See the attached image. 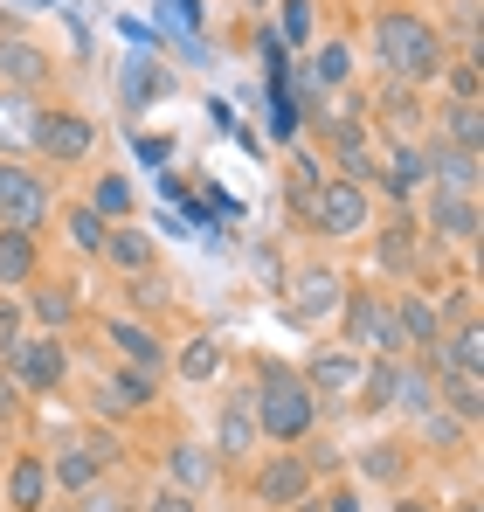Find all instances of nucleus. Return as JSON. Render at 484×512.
I'll return each mask as SVG.
<instances>
[{
    "label": "nucleus",
    "instance_id": "15",
    "mask_svg": "<svg viewBox=\"0 0 484 512\" xmlns=\"http://www.w3.org/2000/svg\"><path fill=\"white\" fill-rule=\"evenodd\" d=\"M97 256H104L118 277H139V270H153V263H160V243H153L139 222H111V229H104V250H97Z\"/></svg>",
    "mask_w": 484,
    "mask_h": 512
},
{
    "label": "nucleus",
    "instance_id": "48",
    "mask_svg": "<svg viewBox=\"0 0 484 512\" xmlns=\"http://www.w3.org/2000/svg\"><path fill=\"white\" fill-rule=\"evenodd\" d=\"M291 512H332V506H325V499H298Z\"/></svg>",
    "mask_w": 484,
    "mask_h": 512
},
{
    "label": "nucleus",
    "instance_id": "40",
    "mask_svg": "<svg viewBox=\"0 0 484 512\" xmlns=\"http://www.w3.org/2000/svg\"><path fill=\"white\" fill-rule=\"evenodd\" d=\"M284 187H291V201L305 208V201L319 194V160H312V153H291V180H284Z\"/></svg>",
    "mask_w": 484,
    "mask_h": 512
},
{
    "label": "nucleus",
    "instance_id": "21",
    "mask_svg": "<svg viewBox=\"0 0 484 512\" xmlns=\"http://www.w3.org/2000/svg\"><path fill=\"white\" fill-rule=\"evenodd\" d=\"M35 270H42V256H35V236H28V229H0V291H21V284H35Z\"/></svg>",
    "mask_w": 484,
    "mask_h": 512
},
{
    "label": "nucleus",
    "instance_id": "35",
    "mask_svg": "<svg viewBox=\"0 0 484 512\" xmlns=\"http://www.w3.org/2000/svg\"><path fill=\"white\" fill-rule=\"evenodd\" d=\"M28 125H35V104L0 90V146H28Z\"/></svg>",
    "mask_w": 484,
    "mask_h": 512
},
{
    "label": "nucleus",
    "instance_id": "43",
    "mask_svg": "<svg viewBox=\"0 0 484 512\" xmlns=\"http://www.w3.org/2000/svg\"><path fill=\"white\" fill-rule=\"evenodd\" d=\"M139 512H201V506H194V492H173V485H153Z\"/></svg>",
    "mask_w": 484,
    "mask_h": 512
},
{
    "label": "nucleus",
    "instance_id": "1",
    "mask_svg": "<svg viewBox=\"0 0 484 512\" xmlns=\"http://www.w3.org/2000/svg\"><path fill=\"white\" fill-rule=\"evenodd\" d=\"M374 56L395 77V90H422L443 77V35L422 14H408V7H381L374 14Z\"/></svg>",
    "mask_w": 484,
    "mask_h": 512
},
{
    "label": "nucleus",
    "instance_id": "45",
    "mask_svg": "<svg viewBox=\"0 0 484 512\" xmlns=\"http://www.w3.org/2000/svg\"><path fill=\"white\" fill-rule=\"evenodd\" d=\"M21 416V388H14V374L0 367V423H14Z\"/></svg>",
    "mask_w": 484,
    "mask_h": 512
},
{
    "label": "nucleus",
    "instance_id": "37",
    "mask_svg": "<svg viewBox=\"0 0 484 512\" xmlns=\"http://www.w3.org/2000/svg\"><path fill=\"white\" fill-rule=\"evenodd\" d=\"M125 291H132V312H166V284L160 270H139V277H125Z\"/></svg>",
    "mask_w": 484,
    "mask_h": 512
},
{
    "label": "nucleus",
    "instance_id": "39",
    "mask_svg": "<svg viewBox=\"0 0 484 512\" xmlns=\"http://www.w3.org/2000/svg\"><path fill=\"white\" fill-rule=\"evenodd\" d=\"M63 229H70V243H77L83 256H97V250H104V222H97L90 208H70V215H63Z\"/></svg>",
    "mask_w": 484,
    "mask_h": 512
},
{
    "label": "nucleus",
    "instance_id": "3",
    "mask_svg": "<svg viewBox=\"0 0 484 512\" xmlns=\"http://www.w3.org/2000/svg\"><path fill=\"white\" fill-rule=\"evenodd\" d=\"M125 457V443L118 436H104V429H83L70 436L63 450H56V464H49V485H63V492H90V485H104V471Z\"/></svg>",
    "mask_w": 484,
    "mask_h": 512
},
{
    "label": "nucleus",
    "instance_id": "10",
    "mask_svg": "<svg viewBox=\"0 0 484 512\" xmlns=\"http://www.w3.org/2000/svg\"><path fill=\"white\" fill-rule=\"evenodd\" d=\"M360 374H367V360L360 353H319L298 381L312 388V402H332V409H353V395H360Z\"/></svg>",
    "mask_w": 484,
    "mask_h": 512
},
{
    "label": "nucleus",
    "instance_id": "26",
    "mask_svg": "<svg viewBox=\"0 0 484 512\" xmlns=\"http://www.w3.org/2000/svg\"><path fill=\"white\" fill-rule=\"evenodd\" d=\"M395 409H402V416L443 409V402H436V367H395Z\"/></svg>",
    "mask_w": 484,
    "mask_h": 512
},
{
    "label": "nucleus",
    "instance_id": "18",
    "mask_svg": "<svg viewBox=\"0 0 484 512\" xmlns=\"http://www.w3.org/2000/svg\"><path fill=\"white\" fill-rule=\"evenodd\" d=\"M256 443H263V429H256L249 395H229V402H222V416H215V464H222V457H249Z\"/></svg>",
    "mask_w": 484,
    "mask_h": 512
},
{
    "label": "nucleus",
    "instance_id": "27",
    "mask_svg": "<svg viewBox=\"0 0 484 512\" xmlns=\"http://www.w3.org/2000/svg\"><path fill=\"white\" fill-rule=\"evenodd\" d=\"M360 478H374V485H402V478H408V443H395V436H388V443H367V450H360Z\"/></svg>",
    "mask_w": 484,
    "mask_h": 512
},
{
    "label": "nucleus",
    "instance_id": "20",
    "mask_svg": "<svg viewBox=\"0 0 484 512\" xmlns=\"http://www.w3.org/2000/svg\"><path fill=\"white\" fill-rule=\"evenodd\" d=\"M374 180H388V194L395 201H408L429 173H422V146H408V139H388L381 146V167H374Z\"/></svg>",
    "mask_w": 484,
    "mask_h": 512
},
{
    "label": "nucleus",
    "instance_id": "8",
    "mask_svg": "<svg viewBox=\"0 0 484 512\" xmlns=\"http://www.w3.org/2000/svg\"><path fill=\"white\" fill-rule=\"evenodd\" d=\"M298 215H305V222H312L319 236H360L374 208H367V187H353V180H332V173H325L319 194H312V201H305Z\"/></svg>",
    "mask_w": 484,
    "mask_h": 512
},
{
    "label": "nucleus",
    "instance_id": "12",
    "mask_svg": "<svg viewBox=\"0 0 484 512\" xmlns=\"http://www.w3.org/2000/svg\"><path fill=\"white\" fill-rule=\"evenodd\" d=\"M249 492H256V506H298V499H312V464L305 457H270L249 478Z\"/></svg>",
    "mask_w": 484,
    "mask_h": 512
},
{
    "label": "nucleus",
    "instance_id": "33",
    "mask_svg": "<svg viewBox=\"0 0 484 512\" xmlns=\"http://www.w3.org/2000/svg\"><path fill=\"white\" fill-rule=\"evenodd\" d=\"M353 77V56H346V42H325L319 56H312V70H305V84L312 90H339Z\"/></svg>",
    "mask_w": 484,
    "mask_h": 512
},
{
    "label": "nucleus",
    "instance_id": "4",
    "mask_svg": "<svg viewBox=\"0 0 484 512\" xmlns=\"http://www.w3.org/2000/svg\"><path fill=\"white\" fill-rule=\"evenodd\" d=\"M346 291H353V284H346L339 270L312 263V270H298V277H291V291H284V312H291V326H305V333H325V326L339 319Z\"/></svg>",
    "mask_w": 484,
    "mask_h": 512
},
{
    "label": "nucleus",
    "instance_id": "9",
    "mask_svg": "<svg viewBox=\"0 0 484 512\" xmlns=\"http://www.w3.org/2000/svg\"><path fill=\"white\" fill-rule=\"evenodd\" d=\"M7 374H14L21 395H56L63 374H70V346L56 340V333H49V340H21L7 353Z\"/></svg>",
    "mask_w": 484,
    "mask_h": 512
},
{
    "label": "nucleus",
    "instance_id": "34",
    "mask_svg": "<svg viewBox=\"0 0 484 512\" xmlns=\"http://www.w3.org/2000/svg\"><path fill=\"white\" fill-rule=\"evenodd\" d=\"M166 90H173V77L160 63H125V104L132 111H146V97H166Z\"/></svg>",
    "mask_w": 484,
    "mask_h": 512
},
{
    "label": "nucleus",
    "instance_id": "46",
    "mask_svg": "<svg viewBox=\"0 0 484 512\" xmlns=\"http://www.w3.org/2000/svg\"><path fill=\"white\" fill-rule=\"evenodd\" d=\"M478 14H484L478 0H464V7H457V35H464V42H478Z\"/></svg>",
    "mask_w": 484,
    "mask_h": 512
},
{
    "label": "nucleus",
    "instance_id": "6",
    "mask_svg": "<svg viewBox=\"0 0 484 512\" xmlns=\"http://www.w3.org/2000/svg\"><path fill=\"white\" fill-rule=\"evenodd\" d=\"M28 146H35L49 167H77V160H90V146H97V125H90L83 111H35Z\"/></svg>",
    "mask_w": 484,
    "mask_h": 512
},
{
    "label": "nucleus",
    "instance_id": "28",
    "mask_svg": "<svg viewBox=\"0 0 484 512\" xmlns=\"http://www.w3.org/2000/svg\"><path fill=\"white\" fill-rule=\"evenodd\" d=\"M436 125H443L436 139H450V146H464V153L484 146V118H478V104H464V97H450V111H443Z\"/></svg>",
    "mask_w": 484,
    "mask_h": 512
},
{
    "label": "nucleus",
    "instance_id": "2",
    "mask_svg": "<svg viewBox=\"0 0 484 512\" xmlns=\"http://www.w3.org/2000/svg\"><path fill=\"white\" fill-rule=\"evenodd\" d=\"M249 409H256V429H263L270 443H298V436H312V423H319L312 388H305L291 367H277V360H263V367H256Z\"/></svg>",
    "mask_w": 484,
    "mask_h": 512
},
{
    "label": "nucleus",
    "instance_id": "23",
    "mask_svg": "<svg viewBox=\"0 0 484 512\" xmlns=\"http://www.w3.org/2000/svg\"><path fill=\"white\" fill-rule=\"evenodd\" d=\"M173 374L194 381V388H208V381L222 374V340H215V333H194V340L173 353Z\"/></svg>",
    "mask_w": 484,
    "mask_h": 512
},
{
    "label": "nucleus",
    "instance_id": "30",
    "mask_svg": "<svg viewBox=\"0 0 484 512\" xmlns=\"http://www.w3.org/2000/svg\"><path fill=\"white\" fill-rule=\"evenodd\" d=\"M332 146H339V180H353V187H367L374 180V153L360 146V125H332Z\"/></svg>",
    "mask_w": 484,
    "mask_h": 512
},
{
    "label": "nucleus",
    "instance_id": "11",
    "mask_svg": "<svg viewBox=\"0 0 484 512\" xmlns=\"http://www.w3.org/2000/svg\"><path fill=\"white\" fill-rule=\"evenodd\" d=\"M49 77H56V63H49L42 42H28V35H0V90L28 97V90H42Z\"/></svg>",
    "mask_w": 484,
    "mask_h": 512
},
{
    "label": "nucleus",
    "instance_id": "49",
    "mask_svg": "<svg viewBox=\"0 0 484 512\" xmlns=\"http://www.w3.org/2000/svg\"><path fill=\"white\" fill-rule=\"evenodd\" d=\"M395 512H436V506H429V499H402Z\"/></svg>",
    "mask_w": 484,
    "mask_h": 512
},
{
    "label": "nucleus",
    "instance_id": "42",
    "mask_svg": "<svg viewBox=\"0 0 484 512\" xmlns=\"http://www.w3.org/2000/svg\"><path fill=\"white\" fill-rule=\"evenodd\" d=\"M443 77H450V90H457L464 104H478V56H464V63H443Z\"/></svg>",
    "mask_w": 484,
    "mask_h": 512
},
{
    "label": "nucleus",
    "instance_id": "41",
    "mask_svg": "<svg viewBox=\"0 0 484 512\" xmlns=\"http://www.w3.org/2000/svg\"><path fill=\"white\" fill-rule=\"evenodd\" d=\"M70 512H139L125 492H111V485H90V492H77V506Z\"/></svg>",
    "mask_w": 484,
    "mask_h": 512
},
{
    "label": "nucleus",
    "instance_id": "29",
    "mask_svg": "<svg viewBox=\"0 0 484 512\" xmlns=\"http://www.w3.org/2000/svg\"><path fill=\"white\" fill-rule=\"evenodd\" d=\"M83 208H90L104 229H111V222H132V187H125L118 173H104V180L90 187V201H83Z\"/></svg>",
    "mask_w": 484,
    "mask_h": 512
},
{
    "label": "nucleus",
    "instance_id": "47",
    "mask_svg": "<svg viewBox=\"0 0 484 512\" xmlns=\"http://www.w3.org/2000/svg\"><path fill=\"white\" fill-rule=\"evenodd\" d=\"M325 506H332V512H360V506H353V492H332Z\"/></svg>",
    "mask_w": 484,
    "mask_h": 512
},
{
    "label": "nucleus",
    "instance_id": "31",
    "mask_svg": "<svg viewBox=\"0 0 484 512\" xmlns=\"http://www.w3.org/2000/svg\"><path fill=\"white\" fill-rule=\"evenodd\" d=\"M374 263L395 270V277H408V270H415V229H408V222H388L381 243H374Z\"/></svg>",
    "mask_w": 484,
    "mask_h": 512
},
{
    "label": "nucleus",
    "instance_id": "17",
    "mask_svg": "<svg viewBox=\"0 0 484 512\" xmlns=\"http://www.w3.org/2000/svg\"><path fill=\"white\" fill-rule=\"evenodd\" d=\"M139 416V409H153V374H139V367H111V374H97V416Z\"/></svg>",
    "mask_w": 484,
    "mask_h": 512
},
{
    "label": "nucleus",
    "instance_id": "16",
    "mask_svg": "<svg viewBox=\"0 0 484 512\" xmlns=\"http://www.w3.org/2000/svg\"><path fill=\"white\" fill-rule=\"evenodd\" d=\"M0 499L14 512L49 506V457H42V450H21V457L7 464V478H0Z\"/></svg>",
    "mask_w": 484,
    "mask_h": 512
},
{
    "label": "nucleus",
    "instance_id": "32",
    "mask_svg": "<svg viewBox=\"0 0 484 512\" xmlns=\"http://www.w3.org/2000/svg\"><path fill=\"white\" fill-rule=\"evenodd\" d=\"M353 409H395V360H367V374H360V395H353Z\"/></svg>",
    "mask_w": 484,
    "mask_h": 512
},
{
    "label": "nucleus",
    "instance_id": "36",
    "mask_svg": "<svg viewBox=\"0 0 484 512\" xmlns=\"http://www.w3.org/2000/svg\"><path fill=\"white\" fill-rule=\"evenodd\" d=\"M415 423H422V443H429V450H450V457L464 450V423H457L450 409H429V416H415Z\"/></svg>",
    "mask_w": 484,
    "mask_h": 512
},
{
    "label": "nucleus",
    "instance_id": "22",
    "mask_svg": "<svg viewBox=\"0 0 484 512\" xmlns=\"http://www.w3.org/2000/svg\"><path fill=\"white\" fill-rule=\"evenodd\" d=\"M104 333H111V340L125 346V360H132L139 374H160V367H166V346L153 340V333H146L139 319H104Z\"/></svg>",
    "mask_w": 484,
    "mask_h": 512
},
{
    "label": "nucleus",
    "instance_id": "5",
    "mask_svg": "<svg viewBox=\"0 0 484 512\" xmlns=\"http://www.w3.org/2000/svg\"><path fill=\"white\" fill-rule=\"evenodd\" d=\"M49 208H56V187L42 180L35 167H21V160H0V229H42L49 222Z\"/></svg>",
    "mask_w": 484,
    "mask_h": 512
},
{
    "label": "nucleus",
    "instance_id": "50",
    "mask_svg": "<svg viewBox=\"0 0 484 512\" xmlns=\"http://www.w3.org/2000/svg\"><path fill=\"white\" fill-rule=\"evenodd\" d=\"M450 512H484V506H478V499H464V506H450Z\"/></svg>",
    "mask_w": 484,
    "mask_h": 512
},
{
    "label": "nucleus",
    "instance_id": "7",
    "mask_svg": "<svg viewBox=\"0 0 484 512\" xmlns=\"http://www.w3.org/2000/svg\"><path fill=\"white\" fill-rule=\"evenodd\" d=\"M339 319H346V340H353V346H367V353H381V360H395V353H402V326H395V305H388L381 291H346Z\"/></svg>",
    "mask_w": 484,
    "mask_h": 512
},
{
    "label": "nucleus",
    "instance_id": "38",
    "mask_svg": "<svg viewBox=\"0 0 484 512\" xmlns=\"http://www.w3.org/2000/svg\"><path fill=\"white\" fill-rule=\"evenodd\" d=\"M277 42H312V0H284L277 7Z\"/></svg>",
    "mask_w": 484,
    "mask_h": 512
},
{
    "label": "nucleus",
    "instance_id": "25",
    "mask_svg": "<svg viewBox=\"0 0 484 512\" xmlns=\"http://www.w3.org/2000/svg\"><path fill=\"white\" fill-rule=\"evenodd\" d=\"M21 312H28V319H42L49 333H63V326L77 319V291H70V284H35Z\"/></svg>",
    "mask_w": 484,
    "mask_h": 512
},
{
    "label": "nucleus",
    "instance_id": "51",
    "mask_svg": "<svg viewBox=\"0 0 484 512\" xmlns=\"http://www.w3.org/2000/svg\"><path fill=\"white\" fill-rule=\"evenodd\" d=\"M35 512H70V506H35Z\"/></svg>",
    "mask_w": 484,
    "mask_h": 512
},
{
    "label": "nucleus",
    "instance_id": "44",
    "mask_svg": "<svg viewBox=\"0 0 484 512\" xmlns=\"http://www.w3.org/2000/svg\"><path fill=\"white\" fill-rule=\"evenodd\" d=\"M14 346H21V305H14V298L0 291V360H7Z\"/></svg>",
    "mask_w": 484,
    "mask_h": 512
},
{
    "label": "nucleus",
    "instance_id": "24",
    "mask_svg": "<svg viewBox=\"0 0 484 512\" xmlns=\"http://www.w3.org/2000/svg\"><path fill=\"white\" fill-rule=\"evenodd\" d=\"M166 478H173V492H201V485L215 478V450H201V443H173V450H166Z\"/></svg>",
    "mask_w": 484,
    "mask_h": 512
},
{
    "label": "nucleus",
    "instance_id": "13",
    "mask_svg": "<svg viewBox=\"0 0 484 512\" xmlns=\"http://www.w3.org/2000/svg\"><path fill=\"white\" fill-rule=\"evenodd\" d=\"M429 236H443V243H457V250H471L478 243V194H429Z\"/></svg>",
    "mask_w": 484,
    "mask_h": 512
},
{
    "label": "nucleus",
    "instance_id": "19",
    "mask_svg": "<svg viewBox=\"0 0 484 512\" xmlns=\"http://www.w3.org/2000/svg\"><path fill=\"white\" fill-rule=\"evenodd\" d=\"M395 326H402V353L408 346L429 353V346L443 340V305H429L422 291H402V298H395Z\"/></svg>",
    "mask_w": 484,
    "mask_h": 512
},
{
    "label": "nucleus",
    "instance_id": "14",
    "mask_svg": "<svg viewBox=\"0 0 484 512\" xmlns=\"http://www.w3.org/2000/svg\"><path fill=\"white\" fill-rule=\"evenodd\" d=\"M422 173L443 187V194H478V153L450 146V139H429L422 146Z\"/></svg>",
    "mask_w": 484,
    "mask_h": 512
}]
</instances>
